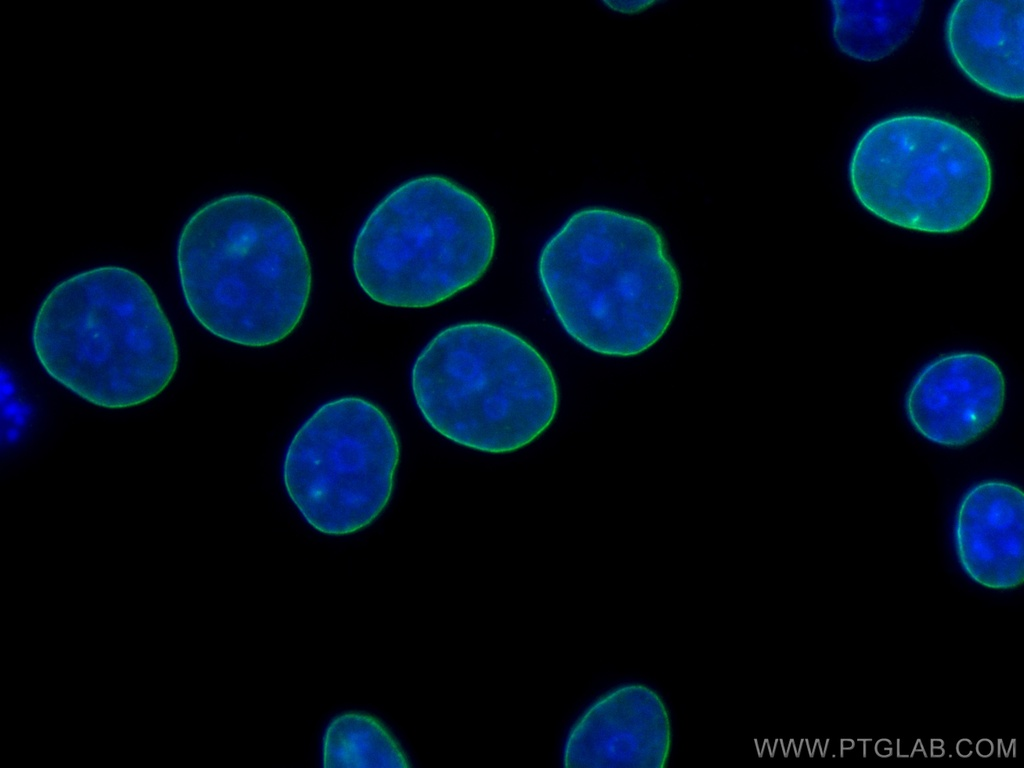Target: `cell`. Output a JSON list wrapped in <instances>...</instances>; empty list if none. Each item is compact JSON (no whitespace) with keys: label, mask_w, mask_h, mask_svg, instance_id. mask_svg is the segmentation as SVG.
Here are the masks:
<instances>
[{"label":"cell","mask_w":1024,"mask_h":768,"mask_svg":"<svg viewBox=\"0 0 1024 768\" xmlns=\"http://www.w3.org/2000/svg\"><path fill=\"white\" fill-rule=\"evenodd\" d=\"M177 263L193 316L235 344L283 340L309 301L312 270L299 230L263 196L227 195L196 211L180 234Z\"/></svg>","instance_id":"cell-1"},{"label":"cell","mask_w":1024,"mask_h":768,"mask_svg":"<svg viewBox=\"0 0 1024 768\" xmlns=\"http://www.w3.org/2000/svg\"><path fill=\"white\" fill-rule=\"evenodd\" d=\"M542 288L564 330L587 349L634 356L678 308L681 280L660 230L603 207L575 212L543 247Z\"/></svg>","instance_id":"cell-2"},{"label":"cell","mask_w":1024,"mask_h":768,"mask_svg":"<svg viewBox=\"0 0 1024 768\" xmlns=\"http://www.w3.org/2000/svg\"><path fill=\"white\" fill-rule=\"evenodd\" d=\"M32 340L53 379L108 409L159 395L179 361L174 332L154 291L118 266L84 271L55 286L38 310Z\"/></svg>","instance_id":"cell-3"},{"label":"cell","mask_w":1024,"mask_h":768,"mask_svg":"<svg viewBox=\"0 0 1024 768\" xmlns=\"http://www.w3.org/2000/svg\"><path fill=\"white\" fill-rule=\"evenodd\" d=\"M411 382L416 404L434 430L483 452L528 445L548 428L558 408L547 361L521 336L490 323L442 330L416 358Z\"/></svg>","instance_id":"cell-4"},{"label":"cell","mask_w":1024,"mask_h":768,"mask_svg":"<svg viewBox=\"0 0 1024 768\" xmlns=\"http://www.w3.org/2000/svg\"><path fill=\"white\" fill-rule=\"evenodd\" d=\"M495 245L482 201L451 179L425 175L392 190L371 212L354 244L353 271L377 303L429 307L477 282Z\"/></svg>","instance_id":"cell-5"},{"label":"cell","mask_w":1024,"mask_h":768,"mask_svg":"<svg viewBox=\"0 0 1024 768\" xmlns=\"http://www.w3.org/2000/svg\"><path fill=\"white\" fill-rule=\"evenodd\" d=\"M853 192L884 221L926 233H955L975 221L989 199L992 169L981 142L933 115L883 119L857 142Z\"/></svg>","instance_id":"cell-6"},{"label":"cell","mask_w":1024,"mask_h":768,"mask_svg":"<svg viewBox=\"0 0 1024 768\" xmlns=\"http://www.w3.org/2000/svg\"><path fill=\"white\" fill-rule=\"evenodd\" d=\"M400 444L387 415L360 397L320 406L297 430L283 464L287 493L305 520L327 535L371 524L388 504Z\"/></svg>","instance_id":"cell-7"},{"label":"cell","mask_w":1024,"mask_h":768,"mask_svg":"<svg viewBox=\"0 0 1024 768\" xmlns=\"http://www.w3.org/2000/svg\"><path fill=\"white\" fill-rule=\"evenodd\" d=\"M1005 390L1003 373L992 359L978 353H953L918 373L906 395V413L927 440L963 447L995 424Z\"/></svg>","instance_id":"cell-8"},{"label":"cell","mask_w":1024,"mask_h":768,"mask_svg":"<svg viewBox=\"0 0 1024 768\" xmlns=\"http://www.w3.org/2000/svg\"><path fill=\"white\" fill-rule=\"evenodd\" d=\"M947 44L961 71L1006 99L1024 96V1H958L946 25Z\"/></svg>","instance_id":"cell-9"},{"label":"cell","mask_w":1024,"mask_h":768,"mask_svg":"<svg viewBox=\"0 0 1024 768\" xmlns=\"http://www.w3.org/2000/svg\"><path fill=\"white\" fill-rule=\"evenodd\" d=\"M1024 495L1013 484L987 481L963 497L955 519L958 555L977 581L1020 583L1023 575Z\"/></svg>","instance_id":"cell-10"},{"label":"cell","mask_w":1024,"mask_h":768,"mask_svg":"<svg viewBox=\"0 0 1024 768\" xmlns=\"http://www.w3.org/2000/svg\"><path fill=\"white\" fill-rule=\"evenodd\" d=\"M833 39L850 58L874 62L898 50L917 28L924 1H831Z\"/></svg>","instance_id":"cell-11"},{"label":"cell","mask_w":1024,"mask_h":768,"mask_svg":"<svg viewBox=\"0 0 1024 768\" xmlns=\"http://www.w3.org/2000/svg\"><path fill=\"white\" fill-rule=\"evenodd\" d=\"M323 766L409 767L399 743L376 717L346 712L329 723L323 743Z\"/></svg>","instance_id":"cell-12"},{"label":"cell","mask_w":1024,"mask_h":768,"mask_svg":"<svg viewBox=\"0 0 1024 768\" xmlns=\"http://www.w3.org/2000/svg\"><path fill=\"white\" fill-rule=\"evenodd\" d=\"M605 3L608 6H610L611 8L615 9V10L626 12V13H630V12H637L639 10H643V9L647 8L649 5L653 4L654 2H651V1H621V2L620 1H614V2H605Z\"/></svg>","instance_id":"cell-13"},{"label":"cell","mask_w":1024,"mask_h":768,"mask_svg":"<svg viewBox=\"0 0 1024 768\" xmlns=\"http://www.w3.org/2000/svg\"><path fill=\"white\" fill-rule=\"evenodd\" d=\"M917 741L898 740V756H912Z\"/></svg>","instance_id":"cell-14"},{"label":"cell","mask_w":1024,"mask_h":768,"mask_svg":"<svg viewBox=\"0 0 1024 768\" xmlns=\"http://www.w3.org/2000/svg\"><path fill=\"white\" fill-rule=\"evenodd\" d=\"M874 751L882 757H887L892 753V744L889 740L882 739L874 744Z\"/></svg>","instance_id":"cell-15"},{"label":"cell","mask_w":1024,"mask_h":768,"mask_svg":"<svg viewBox=\"0 0 1024 768\" xmlns=\"http://www.w3.org/2000/svg\"><path fill=\"white\" fill-rule=\"evenodd\" d=\"M978 755L988 757L993 753V743L990 740L982 739L976 745Z\"/></svg>","instance_id":"cell-16"},{"label":"cell","mask_w":1024,"mask_h":768,"mask_svg":"<svg viewBox=\"0 0 1024 768\" xmlns=\"http://www.w3.org/2000/svg\"><path fill=\"white\" fill-rule=\"evenodd\" d=\"M957 753L962 757L971 755L973 751V745L970 740L962 739L956 745Z\"/></svg>","instance_id":"cell-17"}]
</instances>
